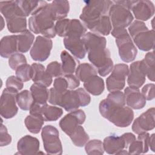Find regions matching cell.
<instances>
[{
  "instance_id": "cell-20",
  "label": "cell",
  "mask_w": 155,
  "mask_h": 155,
  "mask_svg": "<svg viewBox=\"0 0 155 155\" xmlns=\"http://www.w3.org/2000/svg\"><path fill=\"white\" fill-rule=\"evenodd\" d=\"M64 44L72 54L79 59L85 58L87 51L82 38L79 37H65L64 39Z\"/></svg>"
},
{
  "instance_id": "cell-17",
  "label": "cell",
  "mask_w": 155,
  "mask_h": 155,
  "mask_svg": "<svg viewBox=\"0 0 155 155\" xmlns=\"http://www.w3.org/2000/svg\"><path fill=\"white\" fill-rule=\"evenodd\" d=\"M125 104L131 109L140 110L146 105V99L141 93L139 88L127 87L124 90Z\"/></svg>"
},
{
  "instance_id": "cell-16",
  "label": "cell",
  "mask_w": 155,
  "mask_h": 155,
  "mask_svg": "<svg viewBox=\"0 0 155 155\" xmlns=\"http://www.w3.org/2000/svg\"><path fill=\"white\" fill-rule=\"evenodd\" d=\"M136 19L138 21H147L154 14V5L148 0L133 1L131 8Z\"/></svg>"
},
{
  "instance_id": "cell-29",
  "label": "cell",
  "mask_w": 155,
  "mask_h": 155,
  "mask_svg": "<svg viewBox=\"0 0 155 155\" xmlns=\"http://www.w3.org/2000/svg\"><path fill=\"white\" fill-rule=\"evenodd\" d=\"M91 32L101 36L108 35L112 30V25L108 15L103 16L88 28Z\"/></svg>"
},
{
  "instance_id": "cell-5",
  "label": "cell",
  "mask_w": 155,
  "mask_h": 155,
  "mask_svg": "<svg viewBox=\"0 0 155 155\" xmlns=\"http://www.w3.org/2000/svg\"><path fill=\"white\" fill-rule=\"evenodd\" d=\"M0 12L5 19L8 30L12 33H21L27 29V16L16 1H1Z\"/></svg>"
},
{
  "instance_id": "cell-37",
  "label": "cell",
  "mask_w": 155,
  "mask_h": 155,
  "mask_svg": "<svg viewBox=\"0 0 155 155\" xmlns=\"http://www.w3.org/2000/svg\"><path fill=\"white\" fill-rule=\"evenodd\" d=\"M143 64L145 65L146 71H147V76L149 80L152 82L154 81V53L153 50L152 51L148 52L143 59H142Z\"/></svg>"
},
{
  "instance_id": "cell-23",
  "label": "cell",
  "mask_w": 155,
  "mask_h": 155,
  "mask_svg": "<svg viewBox=\"0 0 155 155\" xmlns=\"http://www.w3.org/2000/svg\"><path fill=\"white\" fill-rule=\"evenodd\" d=\"M31 67L33 69L31 80L33 82L46 87H50L53 82V79L47 72L44 66L40 63H33L31 64Z\"/></svg>"
},
{
  "instance_id": "cell-42",
  "label": "cell",
  "mask_w": 155,
  "mask_h": 155,
  "mask_svg": "<svg viewBox=\"0 0 155 155\" xmlns=\"http://www.w3.org/2000/svg\"><path fill=\"white\" fill-rule=\"evenodd\" d=\"M46 71L52 78H58L63 75L61 64L57 61L49 63L47 66Z\"/></svg>"
},
{
  "instance_id": "cell-50",
  "label": "cell",
  "mask_w": 155,
  "mask_h": 155,
  "mask_svg": "<svg viewBox=\"0 0 155 155\" xmlns=\"http://www.w3.org/2000/svg\"><path fill=\"white\" fill-rule=\"evenodd\" d=\"M126 142V144L128 148L130 144L133 142L134 141V140H136V136H134V134H133V133H125L124 134H123L122 135Z\"/></svg>"
},
{
  "instance_id": "cell-22",
  "label": "cell",
  "mask_w": 155,
  "mask_h": 155,
  "mask_svg": "<svg viewBox=\"0 0 155 155\" xmlns=\"http://www.w3.org/2000/svg\"><path fill=\"white\" fill-rule=\"evenodd\" d=\"M18 51L17 35L4 36L0 42V54L4 58H9Z\"/></svg>"
},
{
  "instance_id": "cell-7",
  "label": "cell",
  "mask_w": 155,
  "mask_h": 155,
  "mask_svg": "<svg viewBox=\"0 0 155 155\" xmlns=\"http://www.w3.org/2000/svg\"><path fill=\"white\" fill-rule=\"evenodd\" d=\"M108 16L113 28H126L133 21L131 8L133 1H113Z\"/></svg>"
},
{
  "instance_id": "cell-24",
  "label": "cell",
  "mask_w": 155,
  "mask_h": 155,
  "mask_svg": "<svg viewBox=\"0 0 155 155\" xmlns=\"http://www.w3.org/2000/svg\"><path fill=\"white\" fill-rule=\"evenodd\" d=\"M150 134L147 132H143L138 134L137 140L133 141L128 147L129 154H140L147 153L149 150L148 139Z\"/></svg>"
},
{
  "instance_id": "cell-34",
  "label": "cell",
  "mask_w": 155,
  "mask_h": 155,
  "mask_svg": "<svg viewBox=\"0 0 155 155\" xmlns=\"http://www.w3.org/2000/svg\"><path fill=\"white\" fill-rule=\"evenodd\" d=\"M69 137L73 144L78 147H84L89 140V136L81 125H79Z\"/></svg>"
},
{
  "instance_id": "cell-45",
  "label": "cell",
  "mask_w": 155,
  "mask_h": 155,
  "mask_svg": "<svg viewBox=\"0 0 155 155\" xmlns=\"http://www.w3.org/2000/svg\"><path fill=\"white\" fill-rule=\"evenodd\" d=\"M53 88L59 93H62L68 90V82L65 78L60 76L55 78L53 82Z\"/></svg>"
},
{
  "instance_id": "cell-25",
  "label": "cell",
  "mask_w": 155,
  "mask_h": 155,
  "mask_svg": "<svg viewBox=\"0 0 155 155\" xmlns=\"http://www.w3.org/2000/svg\"><path fill=\"white\" fill-rule=\"evenodd\" d=\"M84 89L94 96L101 94L105 88L104 79L97 75L93 76L84 82Z\"/></svg>"
},
{
  "instance_id": "cell-6",
  "label": "cell",
  "mask_w": 155,
  "mask_h": 155,
  "mask_svg": "<svg viewBox=\"0 0 155 155\" xmlns=\"http://www.w3.org/2000/svg\"><path fill=\"white\" fill-rule=\"evenodd\" d=\"M85 2L79 18L88 29L103 16L108 15L110 7L113 3L108 0L88 1Z\"/></svg>"
},
{
  "instance_id": "cell-27",
  "label": "cell",
  "mask_w": 155,
  "mask_h": 155,
  "mask_svg": "<svg viewBox=\"0 0 155 155\" xmlns=\"http://www.w3.org/2000/svg\"><path fill=\"white\" fill-rule=\"evenodd\" d=\"M18 39V51L21 53L27 52L33 44L35 36L29 30L17 35Z\"/></svg>"
},
{
  "instance_id": "cell-31",
  "label": "cell",
  "mask_w": 155,
  "mask_h": 155,
  "mask_svg": "<svg viewBox=\"0 0 155 155\" xmlns=\"http://www.w3.org/2000/svg\"><path fill=\"white\" fill-rule=\"evenodd\" d=\"M30 92L32 94L34 102L44 104L48 101L49 90L47 89V87L34 83L30 87Z\"/></svg>"
},
{
  "instance_id": "cell-11",
  "label": "cell",
  "mask_w": 155,
  "mask_h": 155,
  "mask_svg": "<svg viewBox=\"0 0 155 155\" xmlns=\"http://www.w3.org/2000/svg\"><path fill=\"white\" fill-rule=\"evenodd\" d=\"M18 91L5 88L2 92L0 99V113L5 119L15 117L18 111L16 106V96Z\"/></svg>"
},
{
  "instance_id": "cell-35",
  "label": "cell",
  "mask_w": 155,
  "mask_h": 155,
  "mask_svg": "<svg viewBox=\"0 0 155 155\" xmlns=\"http://www.w3.org/2000/svg\"><path fill=\"white\" fill-rule=\"evenodd\" d=\"M16 102L21 110H29L34 102L31 92L27 90H24L18 93L16 96Z\"/></svg>"
},
{
  "instance_id": "cell-12",
  "label": "cell",
  "mask_w": 155,
  "mask_h": 155,
  "mask_svg": "<svg viewBox=\"0 0 155 155\" xmlns=\"http://www.w3.org/2000/svg\"><path fill=\"white\" fill-rule=\"evenodd\" d=\"M52 47L53 41L50 38L39 35L30 49V56L35 61L44 62L50 56Z\"/></svg>"
},
{
  "instance_id": "cell-1",
  "label": "cell",
  "mask_w": 155,
  "mask_h": 155,
  "mask_svg": "<svg viewBox=\"0 0 155 155\" xmlns=\"http://www.w3.org/2000/svg\"><path fill=\"white\" fill-rule=\"evenodd\" d=\"M88 53V58L97 68V73L102 77L110 73L113 68V62L110 51L107 48V40L103 36L89 31L82 38Z\"/></svg>"
},
{
  "instance_id": "cell-48",
  "label": "cell",
  "mask_w": 155,
  "mask_h": 155,
  "mask_svg": "<svg viewBox=\"0 0 155 155\" xmlns=\"http://www.w3.org/2000/svg\"><path fill=\"white\" fill-rule=\"evenodd\" d=\"M154 84H147L144 85L141 90V93L147 101L153 100L154 98Z\"/></svg>"
},
{
  "instance_id": "cell-30",
  "label": "cell",
  "mask_w": 155,
  "mask_h": 155,
  "mask_svg": "<svg viewBox=\"0 0 155 155\" xmlns=\"http://www.w3.org/2000/svg\"><path fill=\"white\" fill-rule=\"evenodd\" d=\"M95 75H97V69L92 64L86 62L79 64L75 70V76L83 82Z\"/></svg>"
},
{
  "instance_id": "cell-28",
  "label": "cell",
  "mask_w": 155,
  "mask_h": 155,
  "mask_svg": "<svg viewBox=\"0 0 155 155\" xmlns=\"http://www.w3.org/2000/svg\"><path fill=\"white\" fill-rule=\"evenodd\" d=\"M86 33L87 28L81 21L77 19H70L65 37H79L82 38Z\"/></svg>"
},
{
  "instance_id": "cell-15",
  "label": "cell",
  "mask_w": 155,
  "mask_h": 155,
  "mask_svg": "<svg viewBox=\"0 0 155 155\" xmlns=\"http://www.w3.org/2000/svg\"><path fill=\"white\" fill-rule=\"evenodd\" d=\"M155 110L154 107L148 109L137 117L132 124V130L137 134L147 132L154 128Z\"/></svg>"
},
{
  "instance_id": "cell-18",
  "label": "cell",
  "mask_w": 155,
  "mask_h": 155,
  "mask_svg": "<svg viewBox=\"0 0 155 155\" xmlns=\"http://www.w3.org/2000/svg\"><path fill=\"white\" fill-rule=\"evenodd\" d=\"M133 39V43L137 47L144 51L153 50L154 47V30H147L135 35Z\"/></svg>"
},
{
  "instance_id": "cell-39",
  "label": "cell",
  "mask_w": 155,
  "mask_h": 155,
  "mask_svg": "<svg viewBox=\"0 0 155 155\" xmlns=\"http://www.w3.org/2000/svg\"><path fill=\"white\" fill-rule=\"evenodd\" d=\"M16 76L24 82H27L32 79L33 69L31 65L27 64L19 67L15 70Z\"/></svg>"
},
{
  "instance_id": "cell-36",
  "label": "cell",
  "mask_w": 155,
  "mask_h": 155,
  "mask_svg": "<svg viewBox=\"0 0 155 155\" xmlns=\"http://www.w3.org/2000/svg\"><path fill=\"white\" fill-rule=\"evenodd\" d=\"M63 114L62 108L46 104L44 106L42 117L45 121H55L58 120Z\"/></svg>"
},
{
  "instance_id": "cell-52",
  "label": "cell",
  "mask_w": 155,
  "mask_h": 155,
  "mask_svg": "<svg viewBox=\"0 0 155 155\" xmlns=\"http://www.w3.org/2000/svg\"><path fill=\"white\" fill-rule=\"evenodd\" d=\"M1 24H2V27H1V30H2L3 29V28H4V24H5V23L4 22V19H3V16H1Z\"/></svg>"
},
{
  "instance_id": "cell-40",
  "label": "cell",
  "mask_w": 155,
  "mask_h": 155,
  "mask_svg": "<svg viewBox=\"0 0 155 155\" xmlns=\"http://www.w3.org/2000/svg\"><path fill=\"white\" fill-rule=\"evenodd\" d=\"M17 4L27 17L31 15L38 7L40 1H16Z\"/></svg>"
},
{
  "instance_id": "cell-51",
  "label": "cell",
  "mask_w": 155,
  "mask_h": 155,
  "mask_svg": "<svg viewBox=\"0 0 155 155\" xmlns=\"http://www.w3.org/2000/svg\"><path fill=\"white\" fill-rule=\"evenodd\" d=\"M154 139H155V134L153 133L150 136L149 139H148V146L150 150L153 151L154 152Z\"/></svg>"
},
{
  "instance_id": "cell-26",
  "label": "cell",
  "mask_w": 155,
  "mask_h": 155,
  "mask_svg": "<svg viewBox=\"0 0 155 155\" xmlns=\"http://www.w3.org/2000/svg\"><path fill=\"white\" fill-rule=\"evenodd\" d=\"M50 5L55 21L65 19L70 10V4L67 1H53L50 3Z\"/></svg>"
},
{
  "instance_id": "cell-13",
  "label": "cell",
  "mask_w": 155,
  "mask_h": 155,
  "mask_svg": "<svg viewBox=\"0 0 155 155\" xmlns=\"http://www.w3.org/2000/svg\"><path fill=\"white\" fill-rule=\"evenodd\" d=\"M86 115L82 110L78 109L69 112L59 121V127L61 130L70 136L76 128L84 123Z\"/></svg>"
},
{
  "instance_id": "cell-33",
  "label": "cell",
  "mask_w": 155,
  "mask_h": 155,
  "mask_svg": "<svg viewBox=\"0 0 155 155\" xmlns=\"http://www.w3.org/2000/svg\"><path fill=\"white\" fill-rule=\"evenodd\" d=\"M43 117L36 115H28L25 120L24 123L27 130L33 134H38L41 130L44 124Z\"/></svg>"
},
{
  "instance_id": "cell-19",
  "label": "cell",
  "mask_w": 155,
  "mask_h": 155,
  "mask_svg": "<svg viewBox=\"0 0 155 155\" xmlns=\"http://www.w3.org/2000/svg\"><path fill=\"white\" fill-rule=\"evenodd\" d=\"M40 143L35 137L26 135L21 137L17 143L18 154L22 155L38 154L39 151Z\"/></svg>"
},
{
  "instance_id": "cell-9",
  "label": "cell",
  "mask_w": 155,
  "mask_h": 155,
  "mask_svg": "<svg viewBox=\"0 0 155 155\" xmlns=\"http://www.w3.org/2000/svg\"><path fill=\"white\" fill-rule=\"evenodd\" d=\"M129 72L128 65L117 64L114 65L111 74L106 79V85L110 92L121 91L125 87V79Z\"/></svg>"
},
{
  "instance_id": "cell-44",
  "label": "cell",
  "mask_w": 155,
  "mask_h": 155,
  "mask_svg": "<svg viewBox=\"0 0 155 155\" xmlns=\"http://www.w3.org/2000/svg\"><path fill=\"white\" fill-rule=\"evenodd\" d=\"M147 30H148V28L145 24L143 22L138 20L133 21L128 27V32L131 38L133 37L138 33Z\"/></svg>"
},
{
  "instance_id": "cell-8",
  "label": "cell",
  "mask_w": 155,
  "mask_h": 155,
  "mask_svg": "<svg viewBox=\"0 0 155 155\" xmlns=\"http://www.w3.org/2000/svg\"><path fill=\"white\" fill-rule=\"evenodd\" d=\"M41 137L47 154L59 155L62 153L59 133L56 127L51 125L44 126L42 128Z\"/></svg>"
},
{
  "instance_id": "cell-47",
  "label": "cell",
  "mask_w": 155,
  "mask_h": 155,
  "mask_svg": "<svg viewBox=\"0 0 155 155\" xmlns=\"http://www.w3.org/2000/svg\"><path fill=\"white\" fill-rule=\"evenodd\" d=\"M12 142V137L8 134L7 127L1 122L0 128V145L4 147L9 145Z\"/></svg>"
},
{
  "instance_id": "cell-32",
  "label": "cell",
  "mask_w": 155,
  "mask_h": 155,
  "mask_svg": "<svg viewBox=\"0 0 155 155\" xmlns=\"http://www.w3.org/2000/svg\"><path fill=\"white\" fill-rule=\"evenodd\" d=\"M61 67L63 75L73 74L76 68V61L74 58L66 50L61 53Z\"/></svg>"
},
{
  "instance_id": "cell-41",
  "label": "cell",
  "mask_w": 155,
  "mask_h": 155,
  "mask_svg": "<svg viewBox=\"0 0 155 155\" xmlns=\"http://www.w3.org/2000/svg\"><path fill=\"white\" fill-rule=\"evenodd\" d=\"M27 63L25 56L19 52L13 54L8 58V65L13 70H16L19 67Z\"/></svg>"
},
{
  "instance_id": "cell-49",
  "label": "cell",
  "mask_w": 155,
  "mask_h": 155,
  "mask_svg": "<svg viewBox=\"0 0 155 155\" xmlns=\"http://www.w3.org/2000/svg\"><path fill=\"white\" fill-rule=\"evenodd\" d=\"M64 77L67 81L68 90H74L80 85V81L73 74L64 75Z\"/></svg>"
},
{
  "instance_id": "cell-14",
  "label": "cell",
  "mask_w": 155,
  "mask_h": 155,
  "mask_svg": "<svg viewBox=\"0 0 155 155\" xmlns=\"http://www.w3.org/2000/svg\"><path fill=\"white\" fill-rule=\"evenodd\" d=\"M146 76V68L142 60L133 62L130 65L127 83L129 87L139 88L145 83Z\"/></svg>"
},
{
  "instance_id": "cell-4",
  "label": "cell",
  "mask_w": 155,
  "mask_h": 155,
  "mask_svg": "<svg viewBox=\"0 0 155 155\" xmlns=\"http://www.w3.org/2000/svg\"><path fill=\"white\" fill-rule=\"evenodd\" d=\"M54 21L50 3L40 1L38 7L29 18L28 28L35 34H41L44 37L53 38L56 35Z\"/></svg>"
},
{
  "instance_id": "cell-43",
  "label": "cell",
  "mask_w": 155,
  "mask_h": 155,
  "mask_svg": "<svg viewBox=\"0 0 155 155\" xmlns=\"http://www.w3.org/2000/svg\"><path fill=\"white\" fill-rule=\"evenodd\" d=\"M23 82L16 76H10L6 80L5 86L6 88L14 90L18 92L22 89L24 87Z\"/></svg>"
},
{
  "instance_id": "cell-46",
  "label": "cell",
  "mask_w": 155,
  "mask_h": 155,
  "mask_svg": "<svg viewBox=\"0 0 155 155\" xmlns=\"http://www.w3.org/2000/svg\"><path fill=\"white\" fill-rule=\"evenodd\" d=\"M70 19H63L59 21H57L55 25L54 29L55 32L57 35L60 37H65L66 31L67 28V25L68 24Z\"/></svg>"
},
{
  "instance_id": "cell-10",
  "label": "cell",
  "mask_w": 155,
  "mask_h": 155,
  "mask_svg": "<svg viewBox=\"0 0 155 155\" xmlns=\"http://www.w3.org/2000/svg\"><path fill=\"white\" fill-rule=\"evenodd\" d=\"M115 42L118 48L119 55L122 61L131 62L135 59L137 49L128 31L117 37Z\"/></svg>"
},
{
  "instance_id": "cell-38",
  "label": "cell",
  "mask_w": 155,
  "mask_h": 155,
  "mask_svg": "<svg viewBox=\"0 0 155 155\" xmlns=\"http://www.w3.org/2000/svg\"><path fill=\"white\" fill-rule=\"evenodd\" d=\"M85 150L89 155H102L104 153L103 142L99 139L88 140L85 145Z\"/></svg>"
},
{
  "instance_id": "cell-3",
  "label": "cell",
  "mask_w": 155,
  "mask_h": 155,
  "mask_svg": "<svg viewBox=\"0 0 155 155\" xmlns=\"http://www.w3.org/2000/svg\"><path fill=\"white\" fill-rule=\"evenodd\" d=\"M91 101L89 93L83 88L76 90H67L59 93L53 88L49 90L48 102L54 105H58L70 112L78 110L79 107H85Z\"/></svg>"
},
{
  "instance_id": "cell-21",
  "label": "cell",
  "mask_w": 155,
  "mask_h": 155,
  "mask_svg": "<svg viewBox=\"0 0 155 155\" xmlns=\"http://www.w3.org/2000/svg\"><path fill=\"white\" fill-rule=\"evenodd\" d=\"M104 151L109 154H118L122 150L128 148L122 136H110L103 141Z\"/></svg>"
},
{
  "instance_id": "cell-2",
  "label": "cell",
  "mask_w": 155,
  "mask_h": 155,
  "mask_svg": "<svg viewBox=\"0 0 155 155\" xmlns=\"http://www.w3.org/2000/svg\"><path fill=\"white\" fill-rule=\"evenodd\" d=\"M102 116L118 127H128L134 119V112L125 106L124 94L121 91L110 92L99 105Z\"/></svg>"
}]
</instances>
